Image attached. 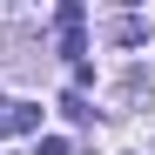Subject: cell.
<instances>
[{
  "instance_id": "obj_1",
  "label": "cell",
  "mask_w": 155,
  "mask_h": 155,
  "mask_svg": "<svg viewBox=\"0 0 155 155\" xmlns=\"http://www.w3.org/2000/svg\"><path fill=\"white\" fill-rule=\"evenodd\" d=\"M115 41H121V47H135V41H148V20H135V14H128V20H115Z\"/></svg>"
},
{
  "instance_id": "obj_2",
  "label": "cell",
  "mask_w": 155,
  "mask_h": 155,
  "mask_svg": "<svg viewBox=\"0 0 155 155\" xmlns=\"http://www.w3.org/2000/svg\"><path fill=\"white\" fill-rule=\"evenodd\" d=\"M34 155H68V142H61V135H47V142H41Z\"/></svg>"
}]
</instances>
